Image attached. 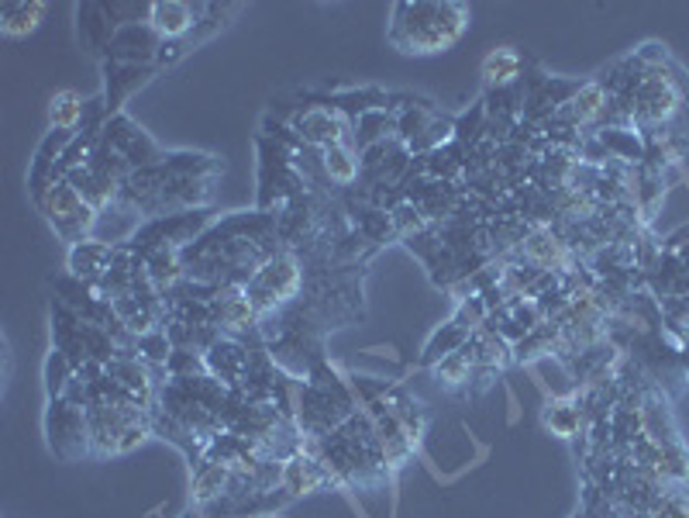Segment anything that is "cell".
<instances>
[{
  "label": "cell",
  "instance_id": "1",
  "mask_svg": "<svg viewBox=\"0 0 689 518\" xmlns=\"http://www.w3.org/2000/svg\"><path fill=\"white\" fill-rule=\"evenodd\" d=\"M469 18L473 11L455 0H401L390 8L386 42L401 56H442L462 42Z\"/></svg>",
  "mask_w": 689,
  "mask_h": 518
},
{
  "label": "cell",
  "instance_id": "2",
  "mask_svg": "<svg viewBox=\"0 0 689 518\" xmlns=\"http://www.w3.org/2000/svg\"><path fill=\"white\" fill-rule=\"evenodd\" d=\"M304 287H307L304 260L297 253L283 250L245 284V294L252 304H256L259 315L266 319V315H276V311L294 307L301 301Z\"/></svg>",
  "mask_w": 689,
  "mask_h": 518
},
{
  "label": "cell",
  "instance_id": "3",
  "mask_svg": "<svg viewBox=\"0 0 689 518\" xmlns=\"http://www.w3.org/2000/svg\"><path fill=\"white\" fill-rule=\"evenodd\" d=\"M39 212L46 215L49 228L56 232L59 242H66V246H77V242L93 238L97 218H100L69 180H59V184L49 187V194L39 204Z\"/></svg>",
  "mask_w": 689,
  "mask_h": 518
},
{
  "label": "cell",
  "instance_id": "4",
  "mask_svg": "<svg viewBox=\"0 0 689 518\" xmlns=\"http://www.w3.org/2000/svg\"><path fill=\"white\" fill-rule=\"evenodd\" d=\"M46 442L62 463H77L90 453V422L87 408L72 404L69 398H56L46 404Z\"/></svg>",
  "mask_w": 689,
  "mask_h": 518
},
{
  "label": "cell",
  "instance_id": "5",
  "mask_svg": "<svg viewBox=\"0 0 689 518\" xmlns=\"http://www.w3.org/2000/svg\"><path fill=\"white\" fill-rule=\"evenodd\" d=\"M289 131L307 149H332L338 143H352V121L335 108V104H311L289 118Z\"/></svg>",
  "mask_w": 689,
  "mask_h": 518
},
{
  "label": "cell",
  "instance_id": "6",
  "mask_svg": "<svg viewBox=\"0 0 689 518\" xmlns=\"http://www.w3.org/2000/svg\"><path fill=\"white\" fill-rule=\"evenodd\" d=\"M100 146H107L115 156H121L131 169L152 166V163H159V159L166 156L156 138H152L149 131H145L135 118H128V115L107 118Z\"/></svg>",
  "mask_w": 689,
  "mask_h": 518
},
{
  "label": "cell",
  "instance_id": "7",
  "mask_svg": "<svg viewBox=\"0 0 689 518\" xmlns=\"http://www.w3.org/2000/svg\"><path fill=\"white\" fill-rule=\"evenodd\" d=\"M159 52H163V39L156 35V28L145 21H131L121 25L115 31L111 46L104 52V62H121V66H159Z\"/></svg>",
  "mask_w": 689,
  "mask_h": 518
},
{
  "label": "cell",
  "instance_id": "8",
  "mask_svg": "<svg viewBox=\"0 0 689 518\" xmlns=\"http://www.w3.org/2000/svg\"><path fill=\"white\" fill-rule=\"evenodd\" d=\"M252 353H256V345L248 350L245 339H232V335H217L207 353H204V363H207V377H214L217 384H225L228 391H238L245 384V377L252 370Z\"/></svg>",
  "mask_w": 689,
  "mask_h": 518
},
{
  "label": "cell",
  "instance_id": "9",
  "mask_svg": "<svg viewBox=\"0 0 689 518\" xmlns=\"http://www.w3.org/2000/svg\"><path fill=\"white\" fill-rule=\"evenodd\" d=\"M204 14L207 4H187V0H152L149 4V25L163 42H190Z\"/></svg>",
  "mask_w": 689,
  "mask_h": 518
},
{
  "label": "cell",
  "instance_id": "10",
  "mask_svg": "<svg viewBox=\"0 0 689 518\" xmlns=\"http://www.w3.org/2000/svg\"><path fill=\"white\" fill-rule=\"evenodd\" d=\"M607 108H610V94L600 80V74L587 84H579V90L569 97V104L559 111V118L565 125H572L575 131H597L607 118Z\"/></svg>",
  "mask_w": 689,
  "mask_h": 518
},
{
  "label": "cell",
  "instance_id": "11",
  "mask_svg": "<svg viewBox=\"0 0 689 518\" xmlns=\"http://www.w3.org/2000/svg\"><path fill=\"white\" fill-rule=\"evenodd\" d=\"M332 473L328 467L321 463L317 453L304 446L301 453H294L289 460H283V495L294 501V498H304V495H317L324 488H332Z\"/></svg>",
  "mask_w": 689,
  "mask_h": 518
},
{
  "label": "cell",
  "instance_id": "12",
  "mask_svg": "<svg viewBox=\"0 0 689 518\" xmlns=\"http://www.w3.org/2000/svg\"><path fill=\"white\" fill-rule=\"evenodd\" d=\"M118 250H121V246H111V242H100V238L77 242V246H69V253H66V273L77 276L80 284L97 287L104 276H107V270L115 266Z\"/></svg>",
  "mask_w": 689,
  "mask_h": 518
},
{
  "label": "cell",
  "instance_id": "13",
  "mask_svg": "<svg viewBox=\"0 0 689 518\" xmlns=\"http://www.w3.org/2000/svg\"><path fill=\"white\" fill-rule=\"evenodd\" d=\"M159 74V66H121V62H104V108L107 115H125V104L138 87H145Z\"/></svg>",
  "mask_w": 689,
  "mask_h": 518
},
{
  "label": "cell",
  "instance_id": "14",
  "mask_svg": "<svg viewBox=\"0 0 689 518\" xmlns=\"http://www.w3.org/2000/svg\"><path fill=\"white\" fill-rule=\"evenodd\" d=\"M190 467H194V470H190V501H194V508L207 511L210 505H217V501H222V498L232 491L235 470H232L228 463H217V460L200 457V460H194Z\"/></svg>",
  "mask_w": 689,
  "mask_h": 518
},
{
  "label": "cell",
  "instance_id": "15",
  "mask_svg": "<svg viewBox=\"0 0 689 518\" xmlns=\"http://www.w3.org/2000/svg\"><path fill=\"white\" fill-rule=\"evenodd\" d=\"M480 325L473 322V319H465L462 311L455 307V315L445 322V325H439L431 332V339L424 342V350H421V366L424 370H431V366H439L445 356H452V353H459L462 345H469V339H473V332H476Z\"/></svg>",
  "mask_w": 689,
  "mask_h": 518
},
{
  "label": "cell",
  "instance_id": "16",
  "mask_svg": "<svg viewBox=\"0 0 689 518\" xmlns=\"http://www.w3.org/2000/svg\"><path fill=\"white\" fill-rule=\"evenodd\" d=\"M524 69H528V62H524L521 49H514V46H496V49H490V52L483 56L480 77H483L486 94H490V90H511V87H521V84H524Z\"/></svg>",
  "mask_w": 689,
  "mask_h": 518
},
{
  "label": "cell",
  "instance_id": "17",
  "mask_svg": "<svg viewBox=\"0 0 689 518\" xmlns=\"http://www.w3.org/2000/svg\"><path fill=\"white\" fill-rule=\"evenodd\" d=\"M66 180L83 194V201L93 207L97 215H100V212H107V207H111V204L121 197V184H118V180H115L111 173H107L104 166H97L93 159H87L83 166L72 169Z\"/></svg>",
  "mask_w": 689,
  "mask_h": 518
},
{
  "label": "cell",
  "instance_id": "18",
  "mask_svg": "<svg viewBox=\"0 0 689 518\" xmlns=\"http://www.w3.org/2000/svg\"><path fill=\"white\" fill-rule=\"evenodd\" d=\"M541 426L559 439H579L587 432V411L579 404V398H549L541 408Z\"/></svg>",
  "mask_w": 689,
  "mask_h": 518
},
{
  "label": "cell",
  "instance_id": "19",
  "mask_svg": "<svg viewBox=\"0 0 689 518\" xmlns=\"http://www.w3.org/2000/svg\"><path fill=\"white\" fill-rule=\"evenodd\" d=\"M321 177L328 187H355L362 177V156L355 143H338L321 153Z\"/></svg>",
  "mask_w": 689,
  "mask_h": 518
},
{
  "label": "cell",
  "instance_id": "20",
  "mask_svg": "<svg viewBox=\"0 0 689 518\" xmlns=\"http://www.w3.org/2000/svg\"><path fill=\"white\" fill-rule=\"evenodd\" d=\"M476 353H473V345H462L459 353L445 356L439 366H431V377H434V384H439L442 391H473V380H476Z\"/></svg>",
  "mask_w": 689,
  "mask_h": 518
},
{
  "label": "cell",
  "instance_id": "21",
  "mask_svg": "<svg viewBox=\"0 0 689 518\" xmlns=\"http://www.w3.org/2000/svg\"><path fill=\"white\" fill-rule=\"evenodd\" d=\"M77 18H80V39L90 52H107V46H111L115 39V14H111V4H80L77 8Z\"/></svg>",
  "mask_w": 689,
  "mask_h": 518
},
{
  "label": "cell",
  "instance_id": "22",
  "mask_svg": "<svg viewBox=\"0 0 689 518\" xmlns=\"http://www.w3.org/2000/svg\"><path fill=\"white\" fill-rule=\"evenodd\" d=\"M87 118V100L77 94V90H59L52 100H49V128L52 131H69L77 135L80 125Z\"/></svg>",
  "mask_w": 689,
  "mask_h": 518
},
{
  "label": "cell",
  "instance_id": "23",
  "mask_svg": "<svg viewBox=\"0 0 689 518\" xmlns=\"http://www.w3.org/2000/svg\"><path fill=\"white\" fill-rule=\"evenodd\" d=\"M46 4H4L0 8V31H4V39H28V35L42 25L46 18Z\"/></svg>",
  "mask_w": 689,
  "mask_h": 518
},
{
  "label": "cell",
  "instance_id": "24",
  "mask_svg": "<svg viewBox=\"0 0 689 518\" xmlns=\"http://www.w3.org/2000/svg\"><path fill=\"white\" fill-rule=\"evenodd\" d=\"M72 377H77V366H72V360L66 353L52 350L49 360H46V394H49V401L66 398Z\"/></svg>",
  "mask_w": 689,
  "mask_h": 518
},
{
  "label": "cell",
  "instance_id": "25",
  "mask_svg": "<svg viewBox=\"0 0 689 518\" xmlns=\"http://www.w3.org/2000/svg\"><path fill=\"white\" fill-rule=\"evenodd\" d=\"M166 377H207L204 353H197V350H173V356L166 363Z\"/></svg>",
  "mask_w": 689,
  "mask_h": 518
},
{
  "label": "cell",
  "instance_id": "26",
  "mask_svg": "<svg viewBox=\"0 0 689 518\" xmlns=\"http://www.w3.org/2000/svg\"><path fill=\"white\" fill-rule=\"evenodd\" d=\"M14 373V353H11V345L4 342V380H11Z\"/></svg>",
  "mask_w": 689,
  "mask_h": 518
},
{
  "label": "cell",
  "instance_id": "27",
  "mask_svg": "<svg viewBox=\"0 0 689 518\" xmlns=\"http://www.w3.org/2000/svg\"><path fill=\"white\" fill-rule=\"evenodd\" d=\"M179 518H204V511H200V508H190V511H184Z\"/></svg>",
  "mask_w": 689,
  "mask_h": 518
},
{
  "label": "cell",
  "instance_id": "28",
  "mask_svg": "<svg viewBox=\"0 0 689 518\" xmlns=\"http://www.w3.org/2000/svg\"><path fill=\"white\" fill-rule=\"evenodd\" d=\"M575 518H579V515H575Z\"/></svg>",
  "mask_w": 689,
  "mask_h": 518
}]
</instances>
